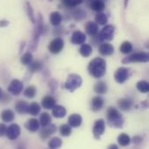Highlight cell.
<instances>
[{
  "label": "cell",
  "mask_w": 149,
  "mask_h": 149,
  "mask_svg": "<svg viewBox=\"0 0 149 149\" xmlns=\"http://www.w3.org/2000/svg\"><path fill=\"white\" fill-rule=\"evenodd\" d=\"M41 105L45 109L47 110H51L54 107V106L56 105V100L51 96V95H46L42 99L41 101Z\"/></svg>",
  "instance_id": "obj_19"
},
{
  "label": "cell",
  "mask_w": 149,
  "mask_h": 149,
  "mask_svg": "<svg viewBox=\"0 0 149 149\" xmlns=\"http://www.w3.org/2000/svg\"><path fill=\"white\" fill-rule=\"evenodd\" d=\"M33 61V56L31 52H27L24 53L20 58V62L24 65H29Z\"/></svg>",
  "instance_id": "obj_32"
},
{
  "label": "cell",
  "mask_w": 149,
  "mask_h": 149,
  "mask_svg": "<svg viewBox=\"0 0 149 149\" xmlns=\"http://www.w3.org/2000/svg\"><path fill=\"white\" fill-rule=\"evenodd\" d=\"M99 52L102 56H111L114 52V47L109 43H103L99 47Z\"/></svg>",
  "instance_id": "obj_15"
},
{
  "label": "cell",
  "mask_w": 149,
  "mask_h": 149,
  "mask_svg": "<svg viewBox=\"0 0 149 149\" xmlns=\"http://www.w3.org/2000/svg\"><path fill=\"white\" fill-rule=\"evenodd\" d=\"M39 121L35 119V118H32V119H30L26 121V123L24 124V127L29 131V132H31V133H35L37 131H38L39 129Z\"/></svg>",
  "instance_id": "obj_18"
},
{
  "label": "cell",
  "mask_w": 149,
  "mask_h": 149,
  "mask_svg": "<svg viewBox=\"0 0 149 149\" xmlns=\"http://www.w3.org/2000/svg\"><path fill=\"white\" fill-rule=\"evenodd\" d=\"M136 88L139 92L147 93L149 92V83L147 80H140L136 84Z\"/></svg>",
  "instance_id": "obj_31"
},
{
  "label": "cell",
  "mask_w": 149,
  "mask_h": 149,
  "mask_svg": "<svg viewBox=\"0 0 149 149\" xmlns=\"http://www.w3.org/2000/svg\"><path fill=\"white\" fill-rule=\"evenodd\" d=\"M59 133L62 136L68 137L72 134V127L68 124H64L59 127Z\"/></svg>",
  "instance_id": "obj_39"
},
{
  "label": "cell",
  "mask_w": 149,
  "mask_h": 149,
  "mask_svg": "<svg viewBox=\"0 0 149 149\" xmlns=\"http://www.w3.org/2000/svg\"><path fill=\"white\" fill-rule=\"evenodd\" d=\"M141 141H142V139H141V137H140V136H135V137L133 139V142H134V144H136V145L141 144Z\"/></svg>",
  "instance_id": "obj_43"
},
{
  "label": "cell",
  "mask_w": 149,
  "mask_h": 149,
  "mask_svg": "<svg viewBox=\"0 0 149 149\" xmlns=\"http://www.w3.org/2000/svg\"><path fill=\"white\" fill-rule=\"evenodd\" d=\"M95 22L100 24V25H105L107 24L108 22V17L107 16L103 13V12H99L96 16H95Z\"/></svg>",
  "instance_id": "obj_36"
},
{
  "label": "cell",
  "mask_w": 149,
  "mask_h": 149,
  "mask_svg": "<svg viewBox=\"0 0 149 149\" xmlns=\"http://www.w3.org/2000/svg\"><path fill=\"white\" fill-rule=\"evenodd\" d=\"M65 47V41L61 38H56L52 39L48 45V50L52 54H58Z\"/></svg>",
  "instance_id": "obj_6"
},
{
  "label": "cell",
  "mask_w": 149,
  "mask_h": 149,
  "mask_svg": "<svg viewBox=\"0 0 149 149\" xmlns=\"http://www.w3.org/2000/svg\"><path fill=\"white\" fill-rule=\"evenodd\" d=\"M52 110V115L57 119H62L66 115V109L61 105H55Z\"/></svg>",
  "instance_id": "obj_21"
},
{
  "label": "cell",
  "mask_w": 149,
  "mask_h": 149,
  "mask_svg": "<svg viewBox=\"0 0 149 149\" xmlns=\"http://www.w3.org/2000/svg\"><path fill=\"white\" fill-rule=\"evenodd\" d=\"M120 51L123 54H128L133 51V45L129 41H125L121 44L120 47Z\"/></svg>",
  "instance_id": "obj_37"
},
{
  "label": "cell",
  "mask_w": 149,
  "mask_h": 149,
  "mask_svg": "<svg viewBox=\"0 0 149 149\" xmlns=\"http://www.w3.org/2000/svg\"><path fill=\"white\" fill-rule=\"evenodd\" d=\"M57 132V127L54 124H49L46 127H44L40 132H39V136L42 140H46L48 139L52 134H55Z\"/></svg>",
  "instance_id": "obj_12"
},
{
  "label": "cell",
  "mask_w": 149,
  "mask_h": 149,
  "mask_svg": "<svg viewBox=\"0 0 149 149\" xmlns=\"http://www.w3.org/2000/svg\"><path fill=\"white\" fill-rule=\"evenodd\" d=\"M129 76H130L129 69L122 66L116 70V72L114 73V79L117 83L123 84L129 79Z\"/></svg>",
  "instance_id": "obj_10"
},
{
  "label": "cell",
  "mask_w": 149,
  "mask_h": 149,
  "mask_svg": "<svg viewBox=\"0 0 149 149\" xmlns=\"http://www.w3.org/2000/svg\"><path fill=\"white\" fill-rule=\"evenodd\" d=\"M104 100L100 96H96L92 99L91 104H90V109L93 112H99L104 107Z\"/></svg>",
  "instance_id": "obj_13"
},
{
  "label": "cell",
  "mask_w": 149,
  "mask_h": 149,
  "mask_svg": "<svg viewBox=\"0 0 149 149\" xmlns=\"http://www.w3.org/2000/svg\"><path fill=\"white\" fill-rule=\"evenodd\" d=\"M115 28L112 24H107L100 33V39L101 41H111L113 39Z\"/></svg>",
  "instance_id": "obj_9"
},
{
  "label": "cell",
  "mask_w": 149,
  "mask_h": 149,
  "mask_svg": "<svg viewBox=\"0 0 149 149\" xmlns=\"http://www.w3.org/2000/svg\"><path fill=\"white\" fill-rule=\"evenodd\" d=\"M48 1H50V2H52V0H48Z\"/></svg>",
  "instance_id": "obj_48"
},
{
  "label": "cell",
  "mask_w": 149,
  "mask_h": 149,
  "mask_svg": "<svg viewBox=\"0 0 149 149\" xmlns=\"http://www.w3.org/2000/svg\"><path fill=\"white\" fill-rule=\"evenodd\" d=\"M90 8L94 11L101 12L105 10L106 4H105V2L103 0H92L91 4H90Z\"/></svg>",
  "instance_id": "obj_22"
},
{
  "label": "cell",
  "mask_w": 149,
  "mask_h": 149,
  "mask_svg": "<svg viewBox=\"0 0 149 149\" xmlns=\"http://www.w3.org/2000/svg\"><path fill=\"white\" fill-rule=\"evenodd\" d=\"M34 30H33V34H32V38L29 45V49L31 52H34L38 46V43L39 40V38L41 35L44 33V20L40 13H38V16L37 17L36 22L34 23Z\"/></svg>",
  "instance_id": "obj_3"
},
{
  "label": "cell",
  "mask_w": 149,
  "mask_h": 149,
  "mask_svg": "<svg viewBox=\"0 0 149 149\" xmlns=\"http://www.w3.org/2000/svg\"><path fill=\"white\" fill-rule=\"evenodd\" d=\"M94 92L98 94H104L107 92V85L104 81H99L94 86Z\"/></svg>",
  "instance_id": "obj_30"
},
{
  "label": "cell",
  "mask_w": 149,
  "mask_h": 149,
  "mask_svg": "<svg viewBox=\"0 0 149 149\" xmlns=\"http://www.w3.org/2000/svg\"><path fill=\"white\" fill-rule=\"evenodd\" d=\"M43 67V64L42 62H40L39 60L37 61H32L30 65H29V72H31V73H34L36 72H38L42 69Z\"/></svg>",
  "instance_id": "obj_38"
},
{
  "label": "cell",
  "mask_w": 149,
  "mask_h": 149,
  "mask_svg": "<svg viewBox=\"0 0 149 149\" xmlns=\"http://www.w3.org/2000/svg\"><path fill=\"white\" fill-rule=\"evenodd\" d=\"M83 80L80 75L76 73H71L68 75L65 83L64 84L63 88L68 90L71 93H73L75 90L79 88L82 86Z\"/></svg>",
  "instance_id": "obj_4"
},
{
  "label": "cell",
  "mask_w": 149,
  "mask_h": 149,
  "mask_svg": "<svg viewBox=\"0 0 149 149\" xmlns=\"http://www.w3.org/2000/svg\"><path fill=\"white\" fill-rule=\"evenodd\" d=\"M103 1H105V0H103Z\"/></svg>",
  "instance_id": "obj_49"
},
{
  "label": "cell",
  "mask_w": 149,
  "mask_h": 149,
  "mask_svg": "<svg viewBox=\"0 0 149 149\" xmlns=\"http://www.w3.org/2000/svg\"><path fill=\"white\" fill-rule=\"evenodd\" d=\"M108 148L109 149H118V146L115 145V144H111L110 146H108Z\"/></svg>",
  "instance_id": "obj_45"
},
{
  "label": "cell",
  "mask_w": 149,
  "mask_h": 149,
  "mask_svg": "<svg viewBox=\"0 0 149 149\" xmlns=\"http://www.w3.org/2000/svg\"><path fill=\"white\" fill-rule=\"evenodd\" d=\"M24 90V84L19 79H13L10 81L7 91L13 96H18Z\"/></svg>",
  "instance_id": "obj_8"
},
{
  "label": "cell",
  "mask_w": 149,
  "mask_h": 149,
  "mask_svg": "<svg viewBox=\"0 0 149 149\" xmlns=\"http://www.w3.org/2000/svg\"><path fill=\"white\" fill-rule=\"evenodd\" d=\"M6 131H7V126H5L3 123H0V137H3L6 135Z\"/></svg>",
  "instance_id": "obj_42"
},
{
  "label": "cell",
  "mask_w": 149,
  "mask_h": 149,
  "mask_svg": "<svg viewBox=\"0 0 149 149\" xmlns=\"http://www.w3.org/2000/svg\"><path fill=\"white\" fill-rule=\"evenodd\" d=\"M128 1H129V0H125V1H124V5H125V8H127V3H128Z\"/></svg>",
  "instance_id": "obj_46"
},
{
  "label": "cell",
  "mask_w": 149,
  "mask_h": 149,
  "mask_svg": "<svg viewBox=\"0 0 149 149\" xmlns=\"http://www.w3.org/2000/svg\"><path fill=\"white\" fill-rule=\"evenodd\" d=\"M86 13H85L83 10H79L74 13V18L76 20H81L84 17H86Z\"/></svg>",
  "instance_id": "obj_41"
},
{
  "label": "cell",
  "mask_w": 149,
  "mask_h": 149,
  "mask_svg": "<svg viewBox=\"0 0 149 149\" xmlns=\"http://www.w3.org/2000/svg\"><path fill=\"white\" fill-rule=\"evenodd\" d=\"M107 124L113 128H123L124 118L122 114L114 107H109L107 111Z\"/></svg>",
  "instance_id": "obj_2"
},
{
  "label": "cell",
  "mask_w": 149,
  "mask_h": 149,
  "mask_svg": "<svg viewBox=\"0 0 149 149\" xmlns=\"http://www.w3.org/2000/svg\"><path fill=\"white\" fill-rule=\"evenodd\" d=\"M61 146H62V140L58 137H53L48 142V148L51 149L59 148Z\"/></svg>",
  "instance_id": "obj_34"
},
{
  "label": "cell",
  "mask_w": 149,
  "mask_h": 149,
  "mask_svg": "<svg viewBox=\"0 0 149 149\" xmlns=\"http://www.w3.org/2000/svg\"><path fill=\"white\" fill-rule=\"evenodd\" d=\"M49 20L52 25L58 26L62 22V16L58 11H53L50 14Z\"/></svg>",
  "instance_id": "obj_23"
},
{
  "label": "cell",
  "mask_w": 149,
  "mask_h": 149,
  "mask_svg": "<svg viewBox=\"0 0 149 149\" xmlns=\"http://www.w3.org/2000/svg\"><path fill=\"white\" fill-rule=\"evenodd\" d=\"M20 133H21V129H20V127L17 124H11L9 127H7L6 136L10 141L17 140L19 137Z\"/></svg>",
  "instance_id": "obj_11"
},
{
  "label": "cell",
  "mask_w": 149,
  "mask_h": 149,
  "mask_svg": "<svg viewBox=\"0 0 149 149\" xmlns=\"http://www.w3.org/2000/svg\"><path fill=\"white\" fill-rule=\"evenodd\" d=\"M118 143L121 146V147H127L130 145L131 143V138L129 137L128 134H125V133H122L120 134L119 136H118Z\"/></svg>",
  "instance_id": "obj_28"
},
{
  "label": "cell",
  "mask_w": 149,
  "mask_h": 149,
  "mask_svg": "<svg viewBox=\"0 0 149 149\" xmlns=\"http://www.w3.org/2000/svg\"><path fill=\"white\" fill-rule=\"evenodd\" d=\"M85 29H86V32L89 36L94 37L99 32V24L96 22L88 21L85 25Z\"/></svg>",
  "instance_id": "obj_17"
},
{
  "label": "cell",
  "mask_w": 149,
  "mask_h": 149,
  "mask_svg": "<svg viewBox=\"0 0 149 149\" xmlns=\"http://www.w3.org/2000/svg\"><path fill=\"white\" fill-rule=\"evenodd\" d=\"M79 54L84 58H88L93 53V47L88 44H82L79 48Z\"/></svg>",
  "instance_id": "obj_26"
},
{
  "label": "cell",
  "mask_w": 149,
  "mask_h": 149,
  "mask_svg": "<svg viewBox=\"0 0 149 149\" xmlns=\"http://www.w3.org/2000/svg\"><path fill=\"white\" fill-rule=\"evenodd\" d=\"M25 10H26V13H27V16H28L30 21L32 24H34L36 22V17L34 15V10L32 9V6L29 2L25 3Z\"/></svg>",
  "instance_id": "obj_35"
},
{
  "label": "cell",
  "mask_w": 149,
  "mask_h": 149,
  "mask_svg": "<svg viewBox=\"0 0 149 149\" xmlns=\"http://www.w3.org/2000/svg\"><path fill=\"white\" fill-rule=\"evenodd\" d=\"M86 36L80 31H75L71 37V42L73 45H82L86 42Z\"/></svg>",
  "instance_id": "obj_14"
},
{
  "label": "cell",
  "mask_w": 149,
  "mask_h": 149,
  "mask_svg": "<svg viewBox=\"0 0 149 149\" xmlns=\"http://www.w3.org/2000/svg\"><path fill=\"white\" fill-rule=\"evenodd\" d=\"M63 4L66 7H75L82 3L84 0H61Z\"/></svg>",
  "instance_id": "obj_40"
},
{
  "label": "cell",
  "mask_w": 149,
  "mask_h": 149,
  "mask_svg": "<svg viewBox=\"0 0 149 149\" xmlns=\"http://www.w3.org/2000/svg\"><path fill=\"white\" fill-rule=\"evenodd\" d=\"M118 104V107L122 110V111H129L131 110V108L134 107V102L132 100L128 99V98H122V99H120L117 102Z\"/></svg>",
  "instance_id": "obj_16"
},
{
  "label": "cell",
  "mask_w": 149,
  "mask_h": 149,
  "mask_svg": "<svg viewBox=\"0 0 149 149\" xmlns=\"http://www.w3.org/2000/svg\"><path fill=\"white\" fill-rule=\"evenodd\" d=\"M28 107H29V104L26 101L19 100V101H17L16 103L15 109H16V112L17 113H18L20 114H24V113H27Z\"/></svg>",
  "instance_id": "obj_25"
},
{
  "label": "cell",
  "mask_w": 149,
  "mask_h": 149,
  "mask_svg": "<svg viewBox=\"0 0 149 149\" xmlns=\"http://www.w3.org/2000/svg\"><path fill=\"white\" fill-rule=\"evenodd\" d=\"M38 121H39L40 126L42 127H46V126H48L49 124L52 123V117H51V115L48 113L45 112V113H41Z\"/></svg>",
  "instance_id": "obj_29"
},
{
  "label": "cell",
  "mask_w": 149,
  "mask_h": 149,
  "mask_svg": "<svg viewBox=\"0 0 149 149\" xmlns=\"http://www.w3.org/2000/svg\"><path fill=\"white\" fill-rule=\"evenodd\" d=\"M0 117L4 122H11L15 120V113L10 109H5L1 113Z\"/></svg>",
  "instance_id": "obj_24"
},
{
  "label": "cell",
  "mask_w": 149,
  "mask_h": 149,
  "mask_svg": "<svg viewBox=\"0 0 149 149\" xmlns=\"http://www.w3.org/2000/svg\"><path fill=\"white\" fill-rule=\"evenodd\" d=\"M7 25H9V21L5 19L0 20V27H6Z\"/></svg>",
  "instance_id": "obj_44"
},
{
  "label": "cell",
  "mask_w": 149,
  "mask_h": 149,
  "mask_svg": "<svg viewBox=\"0 0 149 149\" xmlns=\"http://www.w3.org/2000/svg\"><path fill=\"white\" fill-rule=\"evenodd\" d=\"M149 61V54L144 52L133 53L122 59V64L127 65L130 63H147Z\"/></svg>",
  "instance_id": "obj_5"
},
{
  "label": "cell",
  "mask_w": 149,
  "mask_h": 149,
  "mask_svg": "<svg viewBox=\"0 0 149 149\" xmlns=\"http://www.w3.org/2000/svg\"><path fill=\"white\" fill-rule=\"evenodd\" d=\"M87 71L89 74L95 78L100 79L102 78L107 72V62L102 58H95L90 61Z\"/></svg>",
  "instance_id": "obj_1"
},
{
  "label": "cell",
  "mask_w": 149,
  "mask_h": 149,
  "mask_svg": "<svg viewBox=\"0 0 149 149\" xmlns=\"http://www.w3.org/2000/svg\"><path fill=\"white\" fill-rule=\"evenodd\" d=\"M40 110H41V107L38 103L32 102V103L29 104L26 113H29V114H31L32 116H37L40 113Z\"/></svg>",
  "instance_id": "obj_27"
},
{
  "label": "cell",
  "mask_w": 149,
  "mask_h": 149,
  "mask_svg": "<svg viewBox=\"0 0 149 149\" xmlns=\"http://www.w3.org/2000/svg\"><path fill=\"white\" fill-rule=\"evenodd\" d=\"M2 94H3V92H2V89L0 88V99H1V97H2Z\"/></svg>",
  "instance_id": "obj_47"
},
{
  "label": "cell",
  "mask_w": 149,
  "mask_h": 149,
  "mask_svg": "<svg viewBox=\"0 0 149 149\" xmlns=\"http://www.w3.org/2000/svg\"><path fill=\"white\" fill-rule=\"evenodd\" d=\"M82 117L79 113H73L71 114L68 118V125H70L72 127H79L82 124Z\"/></svg>",
  "instance_id": "obj_20"
},
{
  "label": "cell",
  "mask_w": 149,
  "mask_h": 149,
  "mask_svg": "<svg viewBox=\"0 0 149 149\" xmlns=\"http://www.w3.org/2000/svg\"><path fill=\"white\" fill-rule=\"evenodd\" d=\"M23 93L24 97L28 99H33L37 94V88L34 86H29L27 88L24 89Z\"/></svg>",
  "instance_id": "obj_33"
},
{
  "label": "cell",
  "mask_w": 149,
  "mask_h": 149,
  "mask_svg": "<svg viewBox=\"0 0 149 149\" xmlns=\"http://www.w3.org/2000/svg\"><path fill=\"white\" fill-rule=\"evenodd\" d=\"M106 130V122L103 119L97 120L93 127V134L95 140H100Z\"/></svg>",
  "instance_id": "obj_7"
}]
</instances>
